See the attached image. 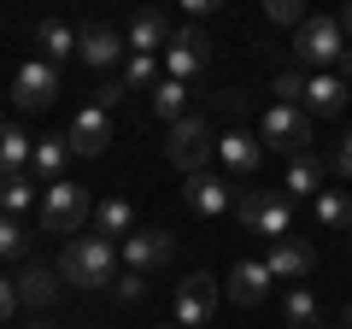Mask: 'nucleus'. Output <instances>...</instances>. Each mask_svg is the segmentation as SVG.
Segmentation results:
<instances>
[{
    "instance_id": "7c9ffc66",
    "label": "nucleus",
    "mask_w": 352,
    "mask_h": 329,
    "mask_svg": "<svg viewBox=\"0 0 352 329\" xmlns=\"http://www.w3.org/2000/svg\"><path fill=\"white\" fill-rule=\"evenodd\" d=\"M270 89L282 94L276 106H300V94H305V76H300V71H276V83H270Z\"/></svg>"
},
{
    "instance_id": "6e6552de",
    "label": "nucleus",
    "mask_w": 352,
    "mask_h": 329,
    "mask_svg": "<svg viewBox=\"0 0 352 329\" xmlns=\"http://www.w3.org/2000/svg\"><path fill=\"white\" fill-rule=\"evenodd\" d=\"M212 312H217V277L194 270V277L176 282V323H182V329H206Z\"/></svg>"
},
{
    "instance_id": "bb28decb",
    "label": "nucleus",
    "mask_w": 352,
    "mask_h": 329,
    "mask_svg": "<svg viewBox=\"0 0 352 329\" xmlns=\"http://www.w3.org/2000/svg\"><path fill=\"white\" fill-rule=\"evenodd\" d=\"M0 206H6V217H12V212H30V206H36V177H24V171L6 177V182H0Z\"/></svg>"
},
{
    "instance_id": "a878e982",
    "label": "nucleus",
    "mask_w": 352,
    "mask_h": 329,
    "mask_svg": "<svg viewBox=\"0 0 352 329\" xmlns=\"http://www.w3.org/2000/svg\"><path fill=\"white\" fill-rule=\"evenodd\" d=\"M317 224L323 229H346L352 224V194H340V189L317 194Z\"/></svg>"
},
{
    "instance_id": "39448f33",
    "label": "nucleus",
    "mask_w": 352,
    "mask_h": 329,
    "mask_svg": "<svg viewBox=\"0 0 352 329\" xmlns=\"http://www.w3.org/2000/svg\"><path fill=\"white\" fill-rule=\"evenodd\" d=\"M340 53H346V36H340L335 18H305L300 30H294V59L300 65H340Z\"/></svg>"
},
{
    "instance_id": "4c0bfd02",
    "label": "nucleus",
    "mask_w": 352,
    "mask_h": 329,
    "mask_svg": "<svg viewBox=\"0 0 352 329\" xmlns=\"http://www.w3.org/2000/svg\"><path fill=\"white\" fill-rule=\"evenodd\" d=\"M335 76H340V83H346V89H352V47L340 53V71H335Z\"/></svg>"
},
{
    "instance_id": "f3484780",
    "label": "nucleus",
    "mask_w": 352,
    "mask_h": 329,
    "mask_svg": "<svg viewBox=\"0 0 352 329\" xmlns=\"http://www.w3.org/2000/svg\"><path fill=\"white\" fill-rule=\"evenodd\" d=\"M12 288H18V306H53L59 300V270H47V265L30 259V265L12 277Z\"/></svg>"
},
{
    "instance_id": "dca6fc26",
    "label": "nucleus",
    "mask_w": 352,
    "mask_h": 329,
    "mask_svg": "<svg viewBox=\"0 0 352 329\" xmlns=\"http://www.w3.org/2000/svg\"><path fill=\"white\" fill-rule=\"evenodd\" d=\"M76 53H82V65H94V71H106V65L124 59V36L106 24H88L82 36H76Z\"/></svg>"
},
{
    "instance_id": "c9c22d12",
    "label": "nucleus",
    "mask_w": 352,
    "mask_h": 329,
    "mask_svg": "<svg viewBox=\"0 0 352 329\" xmlns=\"http://www.w3.org/2000/svg\"><path fill=\"white\" fill-rule=\"evenodd\" d=\"M18 312V288H12V277H0V323Z\"/></svg>"
},
{
    "instance_id": "1a4fd4ad",
    "label": "nucleus",
    "mask_w": 352,
    "mask_h": 329,
    "mask_svg": "<svg viewBox=\"0 0 352 329\" xmlns=\"http://www.w3.org/2000/svg\"><path fill=\"white\" fill-rule=\"evenodd\" d=\"M12 100L24 106V112H41V106H53V100H59V65H47V59L18 65V76H12Z\"/></svg>"
},
{
    "instance_id": "79ce46f5",
    "label": "nucleus",
    "mask_w": 352,
    "mask_h": 329,
    "mask_svg": "<svg viewBox=\"0 0 352 329\" xmlns=\"http://www.w3.org/2000/svg\"><path fill=\"white\" fill-rule=\"evenodd\" d=\"M311 329H329V323H311Z\"/></svg>"
},
{
    "instance_id": "f8f14e48",
    "label": "nucleus",
    "mask_w": 352,
    "mask_h": 329,
    "mask_svg": "<svg viewBox=\"0 0 352 329\" xmlns=\"http://www.w3.org/2000/svg\"><path fill=\"white\" fill-rule=\"evenodd\" d=\"M71 153H82V159H94V153H106V141H112V112H100V106H82V112L71 118Z\"/></svg>"
},
{
    "instance_id": "a211bd4d",
    "label": "nucleus",
    "mask_w": 352,
    "mask_h": 329,
    "mask_svg": "<svg viewBox=\"0 0 352 329\" xmlns=\"http://www.w3.org/2000/svg\"><path fill=\"white\" fill-rule=\"evenodd\" d=\"M217 153H223V164L235 171V177H252V171H258V159H264V141L247 136V129H223Z\"/></svg>"
},
{
    "instance_id": "aec40b11",
    "label": "nucleus",
    "mask_w": 352,
    "mask_h": 329,
    "mask_svg": "<svg viewBox=\"0 0 352 329\" xmlns=\"http://www.w3.org/2000/svg\"><path fill=\"white\" fill-rule=\"evenodd\" d=\"M65 159H71V141L65 136H36V147H30V171H36L41 182H65Z\"/></svg>"
},
{
    "instance_id": "412c9836",
    "label": "nucleus",
    "mask_w": 352,
    "mask_h": 329,
    "mask_svg": "<svg viewBox=\"0 0 352 329\" xmlns=\"http://www.w3.org/2000/svg\"><path fill=\"white\" fill-rule=\"evenodd\" d=\"M188 206H194L200 217H223V212H229V189H223V177H212V171L188 177Z\"/></svg>"
},
{
    "instance_id": "9d476101",
    "label": "nucleus",
    "mask_w": 352,
    "mask_h": 329,
    "mask_svg": "<svg viewBox=\"0 0 352 329\" xmlns=\"http://www.w3.org/2000/svg\"><path fill=\"white\" fill-rule=\"evenodd\" d=\"M264 270H270V282H305L317 270V253L305 247L300 235H282L270 241V253H264Z\"/></svg>"
},
{
    "instance_id": "2eb2a0df",
    "label": "nucleus",
    "mask_w": 352,
    "mask_h": 329,
    "mask_svg": "<svg viewBox=\"0 0 352 329\" xmlns=\"http://www.w3.org/2000/svg\"><path fill=\"white\" fill-rule=\"evenodd\" d=\"M223 294H229L235 306H258L264 294H270V270H264V259H241V265L229 270Z\"/></svg>"
},
{
    "instance_id": "f257e3e1",
    "label": "nucleus",
    "mask_w": 352,
    "mask_h": 329,
    "mask_svg": "<svg viewBox=\"0 0 352 329\" xmlns=\"http://www.w3.org/2000/svg\"><path fill=\"white\" fill-rule=\"evenodd\" d=\"M112 265H118V247L106 235H71V247L59 259V282L100 288V282H112Z\"/></svg>"
},
{
    "instance_id": "4be33fe9",
    "label": "nucleus",
    "mask_w": 352,
    "mask_h": 329,
    "mask_svg": "<svg viewBox=\"0 0 352 329\" xmlns=\"http://www.w3.org/2000/svg\"><path fill=\"white\" fill-rule=\"evenodd\" d=\"M36 47H41V59H47V65H59V59H71V53H76V30L59 24V18H41V24H36Z\"/></svg>"
},
{
    "instance_id": "5701e85b",
    "label": "nucleus",
    "mask_w": 352,
    "mask_h": 329,
    "mask_svg": "<svg viewBox=\"0 0 352 329\" xmlns=\"http://www.w3.org/2000/svg\"><path fill=\"white\" fill-rule=\"evenodd\" d=\"M30 147H36V141H30L18 124H0V182L18 177V171L30 164Z\"/></svg>"
},
{
    "instance_id": "f704fd0d",
    "label": "nucleus",
    "mask_w": 352,
    "mask_h": 329,
    "mask_svg": "<svg viewBox=\"0 0 352 329\" xmlns=\"http://www.w3.org/2000/svg\"><path fill=\"white\" fill-rule=\"evenodd\" d=\"M329 171L352 182V129H346V136H340V147H335V159H329Z\"/></svg>"
},
{
    "instance_id": "9b49d317",
    "label": "nucleus",
    "mask_w": 352,
    "mask_h": 329,
    "mask_svg": "<svg viewBox=\"0 0 352 329\" xmlns=\"http://www.w3.org/2000/svg\"><path fill=\"white\" fill-rule=\"evenodd\" d=\"M170 253H176V235L170 229H135V235L124 241V265L129 270H159V265H170Z\"/></svg>"
},
{
    "instance_id": "ea45409f",
    "label": "nucleus",
    "mask_w": 352,
    "mask_h": 329,
    "mask_svg": "<svg viewBox=\"0 0 352 329\" xmlns=\"http://www.w3.org/2000/svg\"><path fill=\"white\" fill-rule=\"evenodd\" d=\"M346 329H352V306H346Z\"/></svg>"
},
{
    "instance_id": "7ed1b4c3",
    "label": "nucleus",
    "mask_w": 352,
    "mask_h": 329,
    "mask_svg": "<svg viewBox=\"0 0 352 329\" xmlns=\"http://www.w3.org/2000/svg\"><path fill=\"white\" fill-rule=\"evenodd\" d=\"M311 136H317V124L300 112V106H264V118H258V141L264 147H276V153H311Z\"/></svg>"
},
{
    "instance_id": "473e14b6",
    "label": "nucleus",
    "mask_w": 352,
    "mask_h": 329,
    "mask_svg": "<svg viewBox=\"0 0 352 329\" xmlns=\"http://www.w3.org/2000/svg\"><path fill=\"white\" fill-rule=\"evenodd\" d=\"M264 12H270V24H294V30L305 24V6H300V0H270Z\"/></svg>"
},
{
    "instance_id": "20e7f679",
    "label": "nucleus",
    "mask_w": 352,
    "mask_h": 329,
    "mask_svg": "<svg viewBox=\"0 0 352 329\" xmlns=\"http://www.w3.org/2000/svg\"><path fill=\"white\" fill-rule=\"evenodd\" d=\"M235 217L252 229V235L282 241V235H288V224H294V200H288V194H270V189H247L235 200Z\"/></svg>"
},
{
    "instance_id": "ddd939ff",
    "label": "nucleus",
    "mask_w": 352,
    "mask_h": 329,
    "mask_svg": "<svg viewBox=\"0 0 352 329\" xmlns=\"http://www.w3.org/2000/svg\"><path fill=\"white\" fill-rule=\"evenodd\" d=\"M346 83H340V76H329V71H311L305 76V94H300V112L305 118H335L340 106H346Z\"/></svg>"
},
{
    "instance_id": "c85d7f7f",
    "label": "nucleus",
    "mask_w": 352,
    "mask_h": 329,
    "mask_svg": "<svg viewBox=\"0 0 352 329\" xmlns=\"http://www.w3.org/2000/svg\"><path fill=\"white\" fill-rule=\"evenodd\" d=\"M124 89H159V59H141V53H129V65H124Z\"/></svg>"
},
{
    "instance_id": "2f4dec72",
    "label": "nucleus",
    "mask_w": 352,
    "mask_h": 329,
    "mask_svg": "<svg viewBox=\"0 0 352 329\" xmlns=\"http://www.w3.org/2000/svg\"><path fill=\"white\" fill-rule=\"evenodd\" d=\"M112 294H118V300H124V306H135L141 294H147V277H141V270H124V277L112 282Z\"/></svg>"
},
{
    "instance_id": "e433bc0d",
    "label": "nucleus",
    "mask_w": 352,
    "mask_h": 329,
    "mask_svg": "<svg viewBox=\"0 0 352 329\" xmlns=\"http://www.w3.org/2000/svg\"><path fill=\"white\" fill-rule=\"evenodd\" d=\"M217 106H223V112H247V94H241V89H223V94H217Z\"/></svg>"
},
{
    "instance_id": "6ab92c4d",
    "label": "nucleus",
    "mask_w": 352,
    "mask_h": 329,
    "mask_svg": "<svg viewBox=\"0 0 352 329\" xmlns=\"http://www.w3.org/2000/svg\"><path fill=\"white\" fill-rule=\"evenodd\" d=\"M329 177V159H317V153H300V159H288V177H282V194L288 200H305V194H317Z\"/></svg>"
},
{
    "instance_id": "58836bf2",
    "label": "nucleus",
    "mask_w": 352,
    "mask_h": 329,
    "mask_svg": "<svg viewBox=\"0 0 352 329\" xmlns=\"http://www.w3.org/2000/svg\"><path fill=\"white\" fill-rule=\"evenodd\" d=\"M335 24H340V36H352V6H346V12L335 18Z\"/></svg>"
},
{
    "instance_id": "4468645a",
    "label": "nucleus",
    "mask_w": 352,
    "mask_h": 329,
    "mask_svg": "<svg viewBox=\"0 0 352 329\" xmlns=\"http://www.w3.org/2000/svg\"><path fill=\"white\" fill-rule=\"evenodd\" d=\"M124 47H129V53H141V59H159V53L170 47V18H164V12H141L135 24H129Z\"/></svg>"
},
{
    "instance_id": "423d86ee",
    "label": "nucleus",
    "mask_w": 352,
    "mask_h": 329,
    "mask_svg": "<svg viewBox=\"0 0 352 329\" xmlns=\"http://www.w3.org/2000/svg\"><path fill=\"white\" fill-rule=\"evenodd\" d=\"M206 65H212V36H206L200 24L170 30V47H164V71H170V83H188V76H200Z\"/></svg>"
},
{
    "instance_id": "a19ab883",
    "label": "nucleus",
    "mask_w": 352,
    "mask_h": 329,
    "mask_svg": "<svg viewBox=\"0 0 352 329\" xmlns=\"http://www.w3.org/2000/svg\"><path fill=\"white\" fill-rule=\"evenodd\" d=\"M30 329H53V323H30Z\"/></svg>"
},
{
    "instance_id": "393cba45",
    "label": "nucleus",
    "mask_w": 352,
    "mask_h": 329,
    "mask_svg": "<svg viewBox=\"0 0 352 329\" xmlns=\"http://www.w3.org/2000/svg\"><path fill=\"white\" fill-rule=\"evenodd\" d=\"M153 112H159L164 124H176V118H188V83H170V76H164L159 89H153Z\"/></svg>"
},
{
    "instance_id": "c756f323",
    "label": "nucleus",
    "mask_w": 352,
    "mask_h": 329,
    "mask_svg": "<svg viewBox=\"0 0 352 329\" xmlns=\"http://www.w3.org/2000/svg\"><path fill=\"white\" fill-rule=\"evenodd\" d=\"M0 259H24V224L0 212Z\"/></svg>"
},
{
    "instance_id": "0eeeda50",
    "label": "nucleus",
    "mask_w": 352,
    "mask_h": 329,
    "mask_svg": "<svg viewBox=\"0 0 352 329\" xmlns=\"http://www.w3.org/2000/svg\"><path fill=\"white\" fill-rule=\"evenodd\" d=\"M88 217V194L76 189V182H53L47 200H41V229L47 235H76Z\"/></svg>"
},
{
    "instance_id": "72a5a7b5",
    "label": "nucleus",
    "mask_w": 352,
    "mask_h": 329,
    "mask_svg": "<svg viewBox=\"0 0 352 329\" xmlns=\"http://www.w3.org/2000/svg\"><path fill=\"white\" fill-rule=\"evenodd\" d=\"M124 94H129V89H124V76H112V83H100V89H94V106H100V112H112Z\"/></svg>"
},
{
    "instance_id": "f03ea898",
    "label": "nucleus",
    "mask_w": 352,
    "mask_h": 329,
    "mask_svg": "<svg viewBox=\"0 0 352 329\" xmlns=\"http://www.w3.org/2000/svg\"><path fill=\"white\" fill-rule=\"evenodd\" d=\"M212 153H217V136H212L206 118H176L170 136H164V159H170L182 177H200Z\"/></svg>"
},
{
    "instance_id": "cd10ccee",
    "label": "nucleus",
    "mask_w": 352,
    "mask_h": 329,
    "mask_svg": "<svg viewBox=\"0 0 352 329\" xmlns=\"http://www.w3.org/2000/svg\"><path fill=\"white\" fill-rule=\"evenodd\" d=\"M282 323H288V329H311V323H317V300H311V288H294L288 300H282Z\"/></svg>"
},
{
    "instance_id": "b1692460",
    "label": "nucleus",
    "mask_w": 352,
    "mask_h": 329,
    "mask_svg": "<svg viewBox=\"0 0 352 329\" xmlns=\"http://www.w3.org/2000/svg\"><path fill=\"white\" fill-rule=\"evenodd\" d=\"M129 224H135V212H129V200H100L94 206V235H124L129 241Z\"/></svg>"
}]
</instances>
